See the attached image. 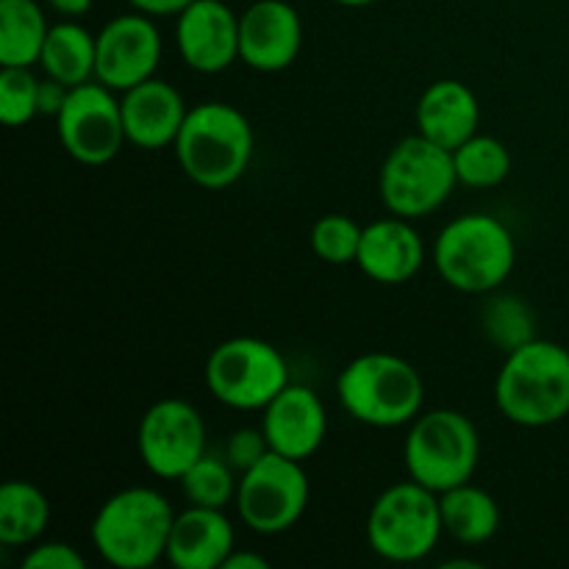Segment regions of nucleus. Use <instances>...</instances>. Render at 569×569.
Wrapping results in <instances>:
<instances>
[{"mask_svg":"<svg viewBox=\"0 0 569 569\" xmlns=\"http://www.w3.org/2000/svg\"><path fill=\"white\" fill-rule=\"evenodd\" d=\"M495 403L509 422L548 428L569 417V348L531 339L506 353L495 378Z\"/></svg>","mask_w":569,"mask_h":569,"instance_id":"obj_1","label":"nucleus"},{"mask_svg":"<svg viewBox=\"0 0 569 569\" xmlns=\"http://www.w3.org/2000/svg\"><path fill=\"white\" fill-rule=\"evenodd\" d=\"M178 511L150 487L114 492L94 511L89 539L106 565L117 569H150L167 556Z\"/></svg>","mask_w":569,"mask_h":569,"instance_id":"obj_2","label":"nucleus"},{"mask_svg":"<svg viewBox=\"0 0 569 569\" xmlns=\"http://www.w3.org/2000/svg\"><path fill=\"white\" fill-rule=\"evenodd\" d=\"M431 261L448 287L465 295H492L515 272V233L487 211L461 214L437 233Z\"/></svg>","mask_w":569,"mask_h":569,"instance_id":"obj_3","label":"nucleus"},{"mask_svg":"<svg viewBox=\"0 0 569 569\" xmlns=\"http://www.w3.org/2000/svg\"><path fill=\"white\" fill-rule=\"evenodd\" d=\"M172 150L189 181L203 189H228L253 161V126L237 106L206 100L189 109Z\"/></svg>","mask_w":569,"mask_h":569,"instance_id":"obj_4","label":"nucleus"},{"mask_svg":"<svg viewBox=\"0 0 569 569\" xmlns=\"http://www.w3.org/2000/svg\"><path fill=\"white\" fill-rule=\"evenodd\" d=\"M337 398L350 420L367 428L411 426L426 406V381L395 353H361L342 367Z\"/></svg>","mask_w":569,"mask_h":569,"instance_id":"obj_5","label":"nucleus"},{"mask_svg":"<svg viewBox=\"0 0 569 569\" xmlns=\"http://www.w3.org/2000/svg\"><path fill=\"white\" fill-rule=\"evenodd\" d=\"M478 459L481 437L476 422L456 409L422 411L406 433V472L437 495L472 481Z\"/></svg>","mask_w":569,"mask_h":569,"instance_id":"obj_6","label":"nucleus"},{"mask_svg":"<svg viewBox=\"0 0 569 569\" xmlns=\"http://www.w3.org/2000/svg\"><path fill=\"white\" fill-rule=\"evenodd\" d=\"M367 545L389 565H415L439 548L445 526L439 495L417 481L383 489L367 515Z\"/></svg>","mask_w":569,"mask_h":569,"instance_id":"obj_7","label":"nucleus"},{"mask_svg":"<svg viewBox=\"0 0 569 569\" xmlns=\"http://www.w3.org/2000/svg\"><path fill=\"white\" fill-rule=\"evenodd\" d=\"M453 150L431 142L422 133L400 139L383 159L378 172V192L389 214L403 220H422L442 209L453 194Z\"/></svg>","mask_w":569,"mask_h":569,"instance_id":"obj_8","label":"nucleus"},{"mask_svg":"<svg viewBox=\"0 0 569 569\" xmlns=\"http://www.w3.org/2000/svg\"><path fill=\"white\" fill-rule=\"evenodd\" d=\"M203 381L217 403L233 411H261L289 383V365L267 339L233 337L211 350Z\"/></svg>","mask_w":569,"mask_h":569,"instance_id":"obj_9","label":"nucleus"},{"mask_svg":"<svg viewBox=\"0 0 569 569\" xmlns=\"http://www.w3.org/2000/svg\"><path fill=\"white\" fill-rule=\"evenodd\" d=\"M311 483L303 461L270 453L239 476L237 515L244 526L261 537H278L300 522L309 506Z\"/></svg>","mask_w":569,"mask_h":569,"instance_id":"obj_10","label":"nucleus"},{"mask_svg":"<svg viewBox=\"0 0 569 569\" xmlns=\"http://www.w3.org/2000/svg\"><path fill=\"white\" fill-rule=\"evenodd\" d=\"M56 137L64 153L78 164L103 167L114 161L128 142L122 106L114 89L100 81L72 87L56 114Z\"/></svg>","mask_w":569,"mask_h":569,"instance_id":"obj_11","label":"nucleus"},{"mask_svg":"<svg viewBox=\"0 0 569 569\" xmlns=\"http://www.w3.org/2000/svg\"><path fill=\"white\" fill-rule=\"evenodd\" d=\"M137 450L150 476L181 481L183 472L209 453L203 415L187 400H156L139 420Z\"/></svg>","mask_w":569,"mask_h":569,"instance_id":"obj_12","label":"nucleus"},{"mask_svg":"<svg viewBox=\"0 0 569 569\" xmlns=\"http://www.w3.org/2000/svg\"><path fill=\"white\" fill-rule=\"evenodd\" d=\"M161 31L156 17L142 11L117 14L98 31V64L94 81L114 92H128L156 76L161 64Z\"/></svg>","mask_w":569,"mask_h":569,"instance_id":"obj_13","label":"nucleus"},{"mask_svg":"<svg viewBox=\"0 0 569 569\" xmlns=\"http://www.w3.org/2000/svg\"><path fill=\"white\" fill-rule=\"evenodd\" d=\"M303 48V20L287 0H256L239 14V61L256 72H281Z\"/></svg>","mask_w":569,"mask_h":569,"instance_id":"obj_14","label":"nucleus"},{"mask_svg":"<svg viewBox=\"0 0 569 569\" xmlns=\"http://www.w3.org/2000/svg\"><path fill=\"white\" fill-rule=\"evenodd\" d=\"M176 44L189 70L217 76L239 61V14L222 0H192L178 11Z\"/></svg>","mask_w":569,"mask_h":569,"instance_id":"obj_15","label":"nucleus"},{"mask_svg":"<svg viewBox=\"0 0 569 569\" xmlns=\"http://www.w3.org/2000/svg\"><path fill=\"white\" fill-rule=\"evenodd\" d=\"M261 431L270 450L295 461H309L328 437V409L306 383L289 381L261 409Z\"/></svg>","mask_w":569,"mask_h":569,"instance_id":"obj_16","label":"nucleus"},{"mask_svg":"<svg viewBox=\"0 0 569 569\" xmlns=\"http://www.w3.org/2000/svg\"><path fill=\"white\" fill-rule=\"evenodd\" d=\"M356 264L370 281L383 287L409 283L426 264V242L415 220L392 214L365 226Z\"/></svg>","mask_w":569,"mask_h":569,"instance_id":"obj_17","label":"nucleus"},{"mask_svg":"<svg viewBox=\"0 0 569 569\" xmlns=\"http://www.w3.org/2000/svg\"><path fill=\"white\" fill-rule=\"evenodd\" d=\"M120 106L128 142L139 150L172 148L189 114L183 94L156 76L122 92Z\"/></svg>","mask_w":569,"mask_h":569,"instance_id":"obj_18","label":"nucleus"},{"mask_svg":"<svg viewBox=\"0 0 569 569\" xmlns=\"http://www.w3.org/2000/svg\"><path fill=\"white\" fill-rule=\"evenodd\" d=\"M237 548V531L226 509L187 506L172 522L164 561L176 569H222Z\"/></svg>","mask_w":569,"mask_h":569,"instance_id":"obj_19","label":"nucleus"},{"mask_svg":"<svg viewBox=\"0 0 569 569\" xmlns=\"http://www.w3.org/2000/svg\"><path fill=\"white\" fill-rule=\"evenodd\" d=\"M415 120L417 133L442 144V148L456 150L478 133L481 103L465 81L439 78L417 100Z\"/></svg>","mask_w":569,"mask_h":569,"instance_id":"obj_20","label":"nucleus"},{"mask_svg":"<svg viewBox=\"0 0 569 569\" xmlns=\"http://www.w3.org/2000/svg\"><path fill=\"white\" fill-rule=\"evenodd\" d=\"M439 509H442L445 533L467 548H478L495 539L503 520L498 500L487 489L472 487L470 481L439 495Z\"/></svg>","mask_w":569,"mask_h":569,"instance_id":"obj_21","label":"nucleus"},{"mask_svg":"<svg viewBox=\"0 0 569 569\" xmlns=\"http://www.w3.org/2000/svg\"><path fill=\"white\" fill-rule=\"evenodd\" d=\"M94 64H98V33H89L76 20H61L50 26L42 56H39L44 76L72 89L94 81Z\"/></svg>","mask_w":569,"mask_h":569,"instance_id":"obj_22","label":"nucleus"},{"mask_svg":"<svg viewBox=\"0 0 569 569\" xmlns=\"http://www.w3.org/2000/svg\"><path fill=\"white\" fill-rule=\"evenodd\" d=\"M50 526V500L37 483L6 481L0 487V545L31 548Z\"/></svg>","mask_w":569,"mask_h":569,"instance_id":"obj_23","label":"nucleus"},{"mask_svg":"<svg viewBox=\"0 0 569 569\" xmlns=\"http://www.w3.org/2000/svg\"><path fill=\"white\" fill-rule=\"evenodd\" d=\"M48 31L39 0H0V67L39 64Z\"/></svg>","mask_w":569,"mask_h":569,"instance_id":"obj_24","label":"nucleus"},{"mask_svg":"<svg viewBox=\"0 0 569 569\" xmlns=\"http://www.w3.org/2000/svg\"><path fill=\"white\" fill-rule=\"evenodd\" d=\"M481 331L503 353L537 339V315L520 295H495L481 309Z\"/></svg>","mask_w":569,"mask_h":569,"instance_id":"obj_25","label":"nucleus"},{"mask_svg":"<svg viewBox=\"0 0 569 569\" xmlns=\"http://www.w3.org/2000/svg\"><path fill=\"white\" fill-rule=\"evenodd\" d=\"M459 183L470 189H495L511 176V150L489 133H476L453 150Z\"/></svg>","mask_w":569,"mask_h":569,"instance_id":"obj_26","label":"nucleus"},{"mask_svg":"<svg viewBox=\"0 0 569 569\" xmlns=\"http://www.w3.org/2000/svg\"><path fill=\"white\" fill-rule=\"evenodd\" d=\"M239 472L228 465L226 456L206 453L203 459L194 461L183 478L181 492L189 506H206V509H228L237 500Z\"/></svg>","mask_w":569,"mask_h":569,"instance_id":"obj_27","label":"nucleus"},{"mask_svg":"<svg viewBox=\"0 0 569 569\" xmlns=\"http://www.w3.org/2000/svg\"><path fill=\"white\" fill-rule=\"evenodd\" d=\"M365 228L348 214H326L311 228V250L320 261L333 267L353 264L359 256Z\"/></svg>","mask_w":569,"mask_h":569,"instance_id":"obj_28","label":"nucleus"},{"mask_svg":"<svg viewBox=\"0 0 569 569\" xmlns=\"http://www.w3.org/2000/svg\"><path fill=\"white\" fill-rule=\"evenodd\" d=\"M39 117V78L31 67L0 70V120L9 128H22Z\"/></svg>","mask_w":569,"mask_h":569,"instance_id":"obj_29","label":"nucleus"},{"mask_svg":"<svg viewBox=\"0 0 569 569\" xmlns=\"http://www.w3.org/2000/svg\"><path fill=\"white\" fill-rule=\"evenodd\" d=\"M270 453V442H267L264 431L259 428H237L231 437L226 439V448H222V456L228 459V465L242 476L250 467L259 465L264 456Z\"/></svg>","mask_w":569,"mask_h":569,"instance_id":"obj_30","label":"nucleus"},{"mask_svg":"<svg viewBox=\"0 0 569 569\" xmlns=\"http://www.w3.org/2000/svg\"><path fill=\"white\" fill-rule=\"evenodd\" d=\"M22 567L26 569H83L87 559L81 556V550L70 542H42L28 548V553L22 556Z\"/></svg>","mask_w":569,"mask_h":569,"instance_id":"obj_31","label":"nucleus"},{"mask_svg":"<svg viewBox=\"0 0 569 569\" xmlns=\"http://www.w3.org/2000/svg\"><path fill=\"white\" fill-rule=\"evenodd\" d=\"M67 94H70V87H64L61 81H56V78H48L44 76V81H39V114L42 117H53L61 111V106H64Z\"/></svg>","mask_w":569,"mask_h":569,"instance_id":"obj_32","label":"nucleus"},{"mask_svg":"<svg viewBox=\"0 0 569 569\" xmlns=\"http://www.w3.org/2000/svg\"><path fill=\"white\" fill-rule=\"evenodd\" d=\"M126 3L150 17H178V11L187 9L192 0H126Z\"/></svg>","mask_w":569,"mask_h":569,"instance_id":"obj_33","label":"nucleus"},{"mask_svg":"<svg viewBox=\"0 0 569 569\" xmlns=\"http://www.w3.org/2000/svg\"><path fill=\"white\" fill-rule=\"evenodd\" d=\"M50 11L61 17V20H81L83 14H89L94 0H44Z\"/></svg>","mask_w":569,"mask_h":569,"instance_id":"obj_34","label":"nucleus"},{"mask_svg":"<svg viewBox=\"0 0 569 569\" xmlns=\"http://www.w3.org/2000/svg\"><path fill=\"white\" fill-rule=\"evenodd\" d=\"M222 569H270V559L259 553H250V550L233 548V553L228 556Z\"/></svg>","mask_w":569,"mask_h":569,"instance_id":"obj_35","label":"nucleus"},{"mask_svg":"<svg viewBox=\"0 0 569 569\" xmlns=\"http://www.w3.org/2000/svg\"><path fill=\"white\" fill-rule=\"evenodd\" d=\"M453 567H465V569H478L481 565L470 559H453V561H442V569H453Z\"/></svg>","mask_w":569,"mask_h":569,"instance_id":"obj_36","label":"nucleus"},{"mask_svg":"<svg viewBox=\"0 0 569 569\" xmlns=\"http://www.w3.org/2000/svg\"><path fill=\"white\" fill-rule=\"evenodd\" d=\"M337 6H345V9H365V6H372L376 0H333Z\"/></svg>","mask_w":569,"mask_h":569,"instance_id":"obj_37","label":"nucleus"}]
</instances>
